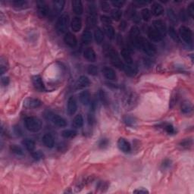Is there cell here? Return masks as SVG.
Listing matches in <instances>:
<instances>
[{
  "instance_id": "obj_33",
  "label": "cell",
  "mask_w": 194,
  "mask_h": 194,
  "mask_svg": "<svg viewBox=\"0 0 194 194\" xmlns=\"http://www.w3.org/2000/svg\"><path fill=\"white\" fill-rule=\"evenodd\" d=\"M73 124L75 128H80L84 125V119L80 114H77L73 120Z\"/></svg>"
},
{
  "instance_id": "obj_11",
  "label": "cell",
  "mask_w": 194,
  "mask_h": 194,
  "mask_svg": "<svg viewBox=\"0 0 194 194\" xmlns=\"http://www.w3.org/2000/svg\"><path fill=\"white\" fill-rule=\"evenodd\" d=\"M77 105L75 98L74 96L69 97V99L68 100V104H67V111H68V113L70 115H73L77 112Z\"/></svg>"
},
{
  "instance_id": "obj_57",
  "label": "cell",
  "mask_w": 194,
  "mask_h": 194,
  "mask_svg": "<svg viewBox=\"0 0 194 194\" xmlns=\"http://www.w3.org/2000/svg\"><path fill=\"white\" fill-rule=\"evenodd\" d=\"M15 133H16L17 135H22V131H21L20 128H19V127H16V128H15Z\"/></svg>"
},
{
  "instance_id": "obj_46",
  "label": "cell",
  "mask_w": 194,
  "mask_h": 194,
  "mask_svg": "<svg viewBox=\"0 0 194 194\" xmlns=\"http://www.w3.org/2000/svg\"><path fill=\"white\" fill-rule=\"evenodd\" d=\"M26 2L25 1H17V0H15V1L12 2V4L14 5L15 7H18V8H21V7H24L26 5Z\"/></svg>"
},
{
  "instance_id": "obj_42",
  "label": "cell",
  "mask_w": 194,
  "mask_h": 194,
  "mask_svg": "<svg viewBox=\"0 0 194 194\" xmlns=\"http://www.w3.org/2000/svg\"><path fill=\"white\" fill-rule=\"evenodd\" d=\"M32 157L35 160H40L43 158L44 155L41 151H33L32 152Z\"/></svg>"
},
{
  "instance_id": "obj_40",
  "label": "cell",
  "mask_w": 194,
  "mask_h": 194,
  "mask_svg": "<svg viewBox=\"0 0 194 194\" xmlns=\"http://www.w3.org/2000/svg\"><path fill=\"white\" fill-rule=\"evenodd\" d=\"M141 15H142L143 19L146 22L149 21V19L151 18V15L152 13L150 12V10L148 9V8H143V9L141 11Z\"/></svg>"
},
{
  "instance_id": "obj_19",
  "label": "cell",
  "mask_w": 194,
  "mask_h": 194,
  "mask_svg": "<svg viewBox=\"0 0 194 194\" xmlns=\"http://www.w3.org/2000/svg\"><path fill=\"white\" fill-rule=\"evenodd\" d=\"M102 71H103V75H104V77L106 79H108V80H113L116 79L115 71L112 68H109V67H105Z\"/></svg>"
},
{
  "instance_id": "obj_36",
  "label": "cell",
  "mask_w": 194,
  "mask_h": 194,
  "mask_svg": "<svg viewBox=\"0 0 194 194\" xmlns=\"http://www.w3.org/2000/svg\"><path fill=\"white\" fill-rule=\"evenodd\" d=\"M99 94L100 101L102 102L103 105H109V97L107 96L106 93H105L104 90H100Z\"/></svg>"
},
{
  "instance_id": "obj_45",
  "label": "cell",
  "mask_w": 194,
  "mask_h": 194,
  "mask_svg": "<svg viewBox=\"0 0 194 194\" xmlns=\"http://www.w3.org/2000/svg\"><path fill=\"white\" fill-rule=\"evenodd\" d=\"M100 17H101V22H103L105 26L110 25V24H112V20H111L110 17L105 16V15H102Z\"/></svg>"
},
{
  "instance_id": "obj_21",
  "label": "cell",
  "mask_w": 194,
  "mask_h": 194,
  "mask_svg": "<svg viewBox=\"0 0 194 194\" xmlns=\"http://www.w3.org/2000/svg\"><path fill=\"white\" fill-rule=\"evenodd\" d=\"M70 27H71L72 31L74 32H78V31H80L81 27H82V21H81L80 17H74L73 20L70 22Z\"/></svg>"
},
{
  "instance_id": "obj_5",
  "label": "cell",
  "mask_w": 194,
  "mask_h": 194,
  "mask_svg": "<svg viewBox=\"0 0 194 194\" xmlns=\"http://www.w3.org/2000/svg\"><path fill=\"white\" fill-rule=\"evenodd\" d=\"M180 36L183 41L187 44H192L193 42V33L190 28L185 26H181L179 29Z\"/></svg>"
},
{
  "instance_id": "obj_31",
  "label": "cell",
  "mask_w": 194,
  "mask_h": 194,
  "mask_svg": "<svg viewBox=\"0 0 194 194\" xmlns=\"http://www.w3.org/2000/svg\"><path fill=\"white\" fill-rule=\"evenodd\" d=\"M121 55L126 61L127 64H132L133 63V59H132L131 56H130L129 51L126 49H122L121 51Z\"/></svg>"
},
{
  "instance_id": "obj_3",
  "label": "cell",
  "mask_w": 194,
  "mask_h": 194,
  "mask_svg": "<svg viewBox=\"0 0 194 194\" xmlns=\"http://www.w3.org/2000/svg\"><path fill=\"white\" fill-rule=\"evenodd\" d=\"M68 22H69V16L67 14L61 15L56 22V30L59 33H65L68 30Z\"/></svg>"
},
{
  "instance_id": "obj_23",
  "label": "cell",
  "mask_w": 194,
  "mask_h": 194,
  "mask_svg": "<svg viewBox=\"0 0 194 194\" xmlns=\"http://www.w3.org/2000/svg\"><path fill=\"white\" fill-rule=\"evenodd\" d=\"M150 12H151V13L154 15V16L158 17V16H160V15H162V14H163L164 8L161 4H159V3H158V2H156V3H154L153 6H152V8H151Z\"/></svg>"
},
{
  "instance_id": "obj_50",
  "label": "cell",
  "mask_w": 194,
  "mask_h": 194,
  "mask_svg": "<svg viewBox=\"0 0 194 194\" xmlns=\"http://www.w3.org/2000/svg\"><path fill=\"white\" fill-rule=\"evenodd\" d=\"M108 145H109V140H107V139H102V140H100L99 144L100 148H105L108 146Z\"/></svg>"
},
{
  "instance_id": "obj_26",
  "label": "cell",
  "mask_w": 194,
  "mask_h": 194,
  "mask_svg": "<svg viewBox=\"0 0 194 194\" xmlns=\"http://www.w3.org/2000/svg\"><path fill=\"white\" fill-rule=\"evenodd\" d=\"M79 97H80V100L83 105H87L90 102V95L87 90L81 92Z\"/></svg>"
},
{
  "instance_id": "obj_18",
  "label": "cell",
  "mask_w": 194,
  "mask_h": 194,
  "mask_svg": "<svg viewBox=\"0 0 194 194\" xmlns=\"http://www.w3.org/2000/svg\"><path fill=\"white\" fill-rule=\"evenodd\" d=\"M90 84L89 78L86 76H80L76 83V87L77 89H84V88L88 86Z\"/></svg>"
},
{
  "instance_id": "obj_29",
  "label": "cell",
  "mask_w": 194,
  "mask_h": 194,
  "mask_svg": "<svg viewBox=\"0 0 194 194\" xmlns=\"http://www.w3.org/2000/svg\"><path fill=\"white\" fill-rule=\"evenodd\" d=\"M92 33L90 31L88 30H86V31H84L83 33L82 36H81V40H82L83 43L84 44H88L90 43L92 41Z\"/></svg>"
},
{
  "instance_id": "obj_28",
  "label": "cell",
  "mask_w": 194,
  "mask_h": 194,
  "mask_svg": "<svg viewBox=\"0 0 194 194\" xmlns=\"http://www.w3.org/2000/svg\"><path fill=\"white\" fill-rule=\"evenodd\" d=\"M181 112L183 114H190L193 111V105L190 102H183L181 105Z\"/></svg>"
},
{
  "instance_id": "obj_55",
  "label": "cell",
  "mask_w": 194,
  "mask_h": 194,
  "mask_svg": "<svg viewBox=\"0 0 194 194\" xmlns=\"http://www.w3.org/2000/svg\"><path fill=\"white\" fill-rule=\"evenodd\" d=\"M170 165H171V162L169 161V160H165V161L163 162V164H162V167H167L170 166Z\"/></svg>"
},
{
  "instance_id": "obj_56",
  "label": "cell",
  "mask_w": 194,
  "mask_h": 194,
  "mask_svg": "<svg viewBox=\"0 0 194 194\" xmlns=\"http://www.w3.org/2000/svg\"><path fill=\"white\" fill-rule=\"evenodd\" d=\"M126 27H127L126 22H125L124 21H123V22H121V25H120V29H121V31H124L125 28H126Z\"/></svg>"
},
{
  "instance_id": "obj_37",
  "label": "cell",
  "mask_w": 194,
  "mask_h": 194,
  "mask_svg": "<svg viewBox=\"0 0 194 194\" xmlns=\"http://www.w3.org/2000/svg\"><path fill=\"white\" fill-rule=\"evenodd\" d=\"M122 16V12L120 9H114L111 12V17L114 21H119Z\"/></svg>"
},
{
  "instance_id": "obj_22",
  "label": "cell",
  "mask_w": 194,
  "mask_h": 194,
  "mask_svg": "<svg viewBox=\"0 0 194 194\" xmlns=\"http://www.w3.org/2000/svg\"><path fill=\"white\" fill-rule=\"evenodd\" d=\"M72 9L76 15H80L84 12V7H83L82 2L79 0H75L72 2Z\"/></svg>"
},
{
  "instance_id": "obj_53",
  "label": "cell",
  "mask_w": 194,
  "mask_h": 194,
  "mask_svg": "<svg viewBox=\"0 0 194 194\" xmlns=\"http://www.w3.org/2000/svg\"><path fill=\"white\" fill-rule=\"evenodd\" d=\"M95 121V119H94V117H93V114H90L89 115H88V123H89V124H93V123H94Z\"/></svg>"
},
{
  "instance_id": "obj_16",
  "label": "cell",
  "mask_w": 194,
  "mask_h": 194,
  "mask_svg": "<svg viewBox=\"0 0 194 194\" xmlns=\"http://www.w3.org/2000/svg\"><path fill=\"white\" fill-rule=\"evenodd\" d=\"M37 8L39 13H40L42 16L46 17L50 14V9H49V6H47L45 2H38Z\"/></svg>"
},
{
  "instance_id": "obj_35",
  "label": "cell",
  "mask_w": 194,
  "mask_h": 194,
  "mask_svg": "<svg viewBox=\"0 0 194 194\" xmlns=\"http://www.w3.org/2000/svg\"><path fill=\"white\" fill-rule=\"evenodd\" d=\"M76 135H77V132H76L75 130H70V129L63 130L62 133H61V136L65 139L74 138Z\"/></svg>"
},
{
  "instance_id": "obj_51",
  "label": "cell",
  "mask_w": 194,
  "mask_h": 194,
  "mask_svg": "<svg viewBox=\"0 0 194 194\" xmlns=\"http://www.w3.org/2000/svg\"><path fill=\"white\" fill-rule=\"evenodd\" d=\"M100 5H101V8L103 10L104 12H108L109 10V4L106 2H100Z\"/></svg>"
},
{
  "instance_id": "obj_38",
  "label": "cell",
  "mask_w": 194,
  "mask_h": 194,
  "mask_svg": "<svg viewBox=\"0 0 194 194\" xmlns=\"http://www.w3.org/2000/svg\"><path fill=\"white\" fill-rule=\"evenodd\" d=\"M105 33H106V35L108 36V37L109 39H111V40L114 39L115 33H114V29L112 27V26L111 25L105 26Z\"/></svg>"
},
{
  "instance_id": "obj_30",
  "label": "cell",
  "mask_w": 194,
  "mask_h": 194,
  "mask_svg": "<svg viewBox=\"0 0 194 194\" xmlns=\"http://www.w3.org/2000/svg\"><path fill=\"white\" fill-rule=\"evenodd\" d=\"M10 151H11L13 154L18 156H22L24 155V150H23L22 148L21 147V146L15 145V144H13V145L10 146Z\"/></svg>"
},
{
  "instance_id": "obj_1",
  "label": "cell",
  "mask_w": 194,
  "mask_h": 194,
  "mask_svg": "<svg viewBox=\"0 0 194 194\" xmlns=\"http://www.w3.org/2000/svg\"><path fill=\"white\" fill-rule=\"evenodd\" d=\"M24 125L27 130L29 131L36 133L41 129L42 128V122L38 118L36 117H27L24 119Z\"/></svg>"
},
{
  "instance_id": "obj_48",
  "label": "cell",
  "mask_w": 194,
  "mask_h": 194,
  "mask_svg": "<svg viewBox=\"0 0 194 194\" xmlns=\"http://www.w3.org/2000/svg\"><path fill=\"white\" fill-rule=\"evenodd\" d=\"M165 128V130L167 131V133H169V134H172V133H174V132H175V130H174V127H173L172 124H167Z\"/></svg>"
},
{
  "instance_id": "obj_12",
  "label": "cell",
  "mask_w": 194,
  "mask_h": 194,
  "mask_svg": "<svg viewBox=\"0 0 194 194\" xmlns=\"http://www.w3.org/2000/svg\"><path fill=\"white\" fill-rule=\"evenodd\" d=\"M88 24L90 27L96 25V11L94 6H90L89 7V15L87 18Z\"/></svg>"
},
{
  "instance_id": "obj_32",
  "label": "cell",
  "mask_w": 194,
  "mask_h": 194,
  "mask_svg": "<svg viewBox=\"0 0 194 194\" xmlns=\"http://www.w3.org/2000/svg\"><path fill=\"white\" fill-rule=\"evenodd\" d=\"M94 37H95V40H96V43L100 44L103 43V40H104V34H103V32L102 31V30L100 29V28H97L96 31H95Z\"/></svg>"
},
{
  "instance_id": "obj_4",
  "label": "cell",
  "mask_w": 194,
  "mask_h": 194,
  "mask_svg": "<svg viewBox=\"0 0 194 194\" xmlns=\"http://www.w3.org/2000/svg\"><path fill=\"white\" fill-rule=\"evenodd\" d=\"M108 55L109 57L110 58L111 61H112V65L115 66L116 68H119V69H123L124 68V63L121 61V59L119 57V55L118 52L113 49H108Z\"/></svg>"
},
{
  "instance_id": "obj_25",
  "label": "cell",
  "mask_w": 194,
  "mask_h": 194,
  "mask_svg": "<svg viewBox=\"0 0 194 194\" xmlns=\"http://www.w3.org/2000/svg\"><path fill=\"white\" fill-rule=\"evenodd\" d=\"M22 145L26 148V149L28 150L31 153L34 151L35 149V142L31 139H24V140L22 141Z\"/></svg>"
},
{
  "instance_id": "obj_2",
  "label": "cell",
  "mask_w": 194,
  "mask_h": 194,
  "mask_svg": "<svg viewBox=\"0 0 194 194\" xmlns=\"http://www.w3.org/2000/svg\"><path fill=\"white\" fill-rule=\"evenodd\" d=\"M138 48L142 49L143 52L149 56H154L156 54V48L145 38L140 37L138 40Z\"/></svg>"
},
{
  "instance_id": "obj_49",
  "label": "cell",
  "mask_w": 194,
  "mask_h": 194,
  "mask_svg": "<svg viewBox=\"0 0 194 194\" xmlns=\"http://www.w3.org/2000/svg\"><path fill=\"white\" fill-rule=\"evenodd\" d=\"M180 18L183 22H186L187 19V14L183 9L181 10V12H180Z\"/></svg>"
},
{
  "instance_id": "obj_14",
  "label": "cell",
  "mask_w": 194,
  "mask_h": 194,
  "mask_svg": "<svg viewBox=\"0 0 194 194\" xmlns=\"http://www.w3.org/2000/svg\"><path fill=\"white\" fill-rule=\"evenodd\" d=\"M118 146H119V149L122 151L123 153H130L131 150V146L128 140H125L124 138H119V141H118Z\"/></svg>"
},
{
  "instance_id": "obj_52",
  "label": "cell",
  "mask_w": 194,
  "mask_h": 194,
  "mask_svg": "<svg viewBox=\"0 0 194 194\" xmlns=\"http://www.w3.org/2000/svg\"><path fill=\"white\" fill-rule=\"evenodd\" d=\"M1 82H2V84L4 86L8 85V84H9V82H10L9 77H2V79H1Z\"/></svg>"
},
{
  "instance_id": "obj_7",
  "label": "cell",
  "mask_w": 194,
  "mask_h": 194,
  "mask_svg": "<svg viewBox=\"0 0 194 194\" xmlns=\"http://www.w3.org/2000/svg\"><path fill=\"white\" fill-rule=\"evenodd\" d=\"M64 42L70 48H75L77 45V40L75 35L72 33L68 32L65 34Z\"/></svg>"
},
{
  "instance_id": "obj_24",
  "label": "cell",
  "mask_w": 194,
  "mask_h": 194,
  "mask_svg": "<svg viewBox=\"0 0 194 194\" xmlns=\"http://www.w3.org/2000/svg\"><path fill=\"white\" fill-rule=\"evenodd\" d=\"M123 70H124L126 75L130 76V77H133L137 73V68L132 64L124 65Z\"/></svg>"
},
{
  "instance_id": "obj_8",
  "label": "cell",
  "mask_w": 194,
  "mask_h": 194,
  "mask_svg": "<svg viewBox=\"0 0 194 194\" xmlns=\"http://www.w3.org/2000/svg\"><path fill=\"white\" fill-rule=\"evenodd\" d=\"M32 82L35 89L37 90L38 91L43 92L46 90V87L45 85H44L43 79H42V77L40 75L33 76L32 77Z\"/></svg>"
},
{
  "instance_id": "obj_15",
  "label": "cell",
  "mask_w": 194,
  "mask_h": 194,
  "mask_svg": "<svg viewBox=\"0 0 194 194\" xmlns=\"http://www.w3.org/2000/svg\"><path fill=\"white\" fill-rule=\"evenodd\" d=\"M51 119H52L53 124H56L57 127H59V128H65L68 124L66 120L64 118L58 115V114H52Z\"/></svg>"
},
{
  "instance_id": "obj_20",
  "label": "cell",
  "mask_w": 194,
  "mask_h": 194,
  "mask_svg": "<svg viewBox=\"0 0 194 194\" xmlns=\"http://www.w3.org/2000/svg\"><path fill=\"white\" fill-rule=\"evenodd\" d=\"M43 143L44 144V146H46L47 148H52L54 146L55 144V140L53 137H52V134L50 133H45L43 137Z\"/></svg>"
},
{
  "instance_id": "obj_41",
  "label": "cell",
  "mask_w": 194,
  "mask_h": 194,
  "mask_svg": "<svg viewBox=\"0 0 194 194\" xmlns=\"http://www.w3.org/2000/svg\"><path fill=\"white\" fill-rule=\"evenodd\" d=\"M87 71L90 75L96 76L98 75V68H97L96 65H89L87 68Z\"/></svg>"
},
{
  "instance_id": "obj_34",
  "label": "cell",
  "mask_w": 194,
  "mask_h": 194,
  "mask_svg": "<svg viewBox=\"0 0 194 194\" xmlns=\"http://www.w3.org/2000/svg\"><path fill=\"white\" fill-rule=\"evenodd\" d=\"M168 33L174 41H175L176 43H181V38L178 36V34L174 27H170L168 28Z\"/></svg>"
},
{
  "instance_id": "obj_17",
  "label": "cell",
  "mask_w": 194,
  "mask_h": 194,
  "mask_svg": "<svg viewBox=\"0 0 194 194\" xmlns=\"http://www.w3.org/2000/svg\"><path fill=\"white\" fill-rule=\"evenodd\" d=\"M84 58L87 60L88 61H90V62H93V61H96V55L95 51L93 50V48H86L84 52Z\"/></svg>"
},
{
  "instance_id": "obj_27",
  "label": "cell",
  "mask_w": 194,
  "mask_h": 194,
  "mask_svg": "<svg viewBox=\"0 0 194 194\" xmlns=\"http://www.w3.org/2000/svg\"><path fill=\"white\" fill-rule=\"evenodd\" d=\"M65 4V2L63 0H58L53 2V9L56 14H59L63 10Z\"/></svg>"
},
{
  "instance_id": "obj_44",
  "label": "cell",
  "mask_w": 194,
  "mask_h": 194,
  "mask_svg": "<svg viewBox=\"0 0 194 194\" xmlns=\"http://www.w3.org/2000/svg\"><path fill=\"white\" fill-rule=\"evenodd\" d=\"M187 14L190 17H194V3L193 2L190 3V4L188 6Z\"/></svg>"
},
{
  "instance_id": "obj_54",
  "label": "cell",
  "mask_w": 194,
  "mask_h": 194,
  "mask_svg": "<svg viewBox=\"0 0 194 194\" xmlns=\"http://www.w3.org/2000/svg\"><path fill=\"white\" fill-rule=\"evenodd\" d=\"M133 193H148L149 191H147L146 190H136L133 191Z\"/></svg>"
},
{
  "instance_id": "obj_10",
  "label": "cell",
  "mask_w": 194,
  "mask_h": 194,
  "mask_svg": "<svg viewBox=\"0 0 194 194\" xmlns=\"http://www.w3.org/2000/svg\"><path fill=\"white\" fill-rule=\"evenodd\" d=\"M153 24L155 29H156V31L162 35V36L166 34V31H167L166 25H165V23L163 21L155 20V21H153Z\"/></svg>"
},
{
  "instance_id": "obj_47",
  "label": "cell",
  "mask_w": 194,
  "mask_h": 194,
  "mask_svg": "<svg viewBox=\"0 0 194 194\" xmlns=\"http://www.w3.org/2000/svg\"><path fill=\"white\" fill-rule=\"evenodd\" d=\"M112 4L113 5L114 7H117V8H122L125 4L124 1H112Z\"/></svg>"
},
{
  "instance_id": "obj_13",
  "label": "cell",
  "mask_w": 194,
  "mask_h": 194,
  "mask_svg": "<svg viewBox=\"0 0 194 194\" xmlns=\"http://www.w3.org/2000/svg\"><path fill=\"white\" fill-rule=\"evenodd\" d=\"M148 36L153 42H159L162 40V36L154 27H149L148 29Z\"/></svg>"
},
{
  "instance_id": "obj_39",
  "label": "cell",
  "mask_w": 194,
  "mask_h": 194,
  "mask_svg": "<svg viewBox=\"0 0 194 194\" xmlns=\"http://www.w3.org/2000/svg\"><path fill=\"white\" fill-rule=\"evenodd\" d=\"M167 17H168L169 20L173 23H176L177 22V17L176 15L175 12L172 8H168L167 9Z\"/></svg>"
},
{
  "instance_id": "obj_43",
  "label": "cell",
  "mask_w": 194,
  "mask_h": 194,
  "mask_svg": "<svg viewBox=\"0 0 194 194\" xmlns=\"http://www.w3.org/2000/svg\"><path fill=\"white\" fill-rule=\"evenodd\" d=\"M124 121L125 124L128 125V126H133V125L136 124L135 119L132 117H129V116L125 117L124 119Z\"/></svg>"
},
{
  "instance_id": "obj_9",
  "label": "cell",
  "mask_w": 194,
  "mask_h": 194,
  "mask_svg": "<svg viewBox=\"0 0 194 194\" xmlns=\"http://www.w3.org/2000/svg\"><path fill=\"white\" fill-rule=\"evenodd\" d=\"M24 106L29 109H36L41 106L42 102L38 99L34 98H27L24 100Z\"/></svg>"
},
{
  "instance_id": "obj_6",
  "label": "cell",
  "mask_w": 194,
  "mask_h": 194,
  "mask_svg": "<svg viewBox=\"0 0 194 194\" xmlns=\"http://www.w3.org/2000/svg\"><path fill=\"white\" fill-rule=\"evenodd\" d=\"M140 29H139L138 27H137V26H133L130 31L129 36L131 43L133 44L134 46L137 47V48H138V40L139 38L140 37Z\"/></svg>"
}]
</instances>
